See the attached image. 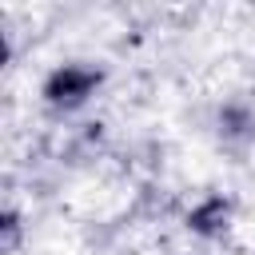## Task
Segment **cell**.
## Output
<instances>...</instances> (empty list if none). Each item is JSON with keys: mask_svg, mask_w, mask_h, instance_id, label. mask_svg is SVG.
Wrapping results in <instances>:
<instances>
[{"mask_svg": "<svg viewBox=\"0 0 255 255\" xmlns=\"http://www.w3.org/2000/svg\"><path fill=\"white\" fill-rule=\"evenodd\" d=\"M231 223H235V199H231L227 191H207V195H199V199L187 207V215H183L187 235H195V239H203V243L223 239V235L231 231Z\"/></svg>", "mask_w": 255, "mask_h": 255, "instance_id": "cell-2", "label": "cell"}, {"mask_svg": "<svg viewBox=\"0 0 255 255\" xmlns=\"http://www.w3.org/2000/svg\"><path fill=\"white\" fill-rule=\"evenodd\" d=\"M20 243H24V215L20 207L4 203L0 207V255H16Z\"/></svg>", "mask_w": 255, "mask_h": 255, "instance_id": "cell-4", "label": "cell"}, {"mask_svg": "<svg viewBox=\"0 0 255 255\" xmlns=\"http://www.w3.org/2000/svg\"><path fill=\"white\" fill-rule=\"evenodd\" d=\"M104 80H108V72H104L100 64L68 60V64H56V68L44 76V84H40V100H44L48 112H56V116H72V112H80V108L104 88Z\"/></svg>", "mask_w": 255, "mask_h": 255, "instance_id": "cell-1", "label": "cell"}, {"mask_svg": "<svg viewBox=\"0 0 255 255\" xmlns=\"http://www.w3.org/2000/svg\"><path fill=\"white\" fill-rule=\"evenodd\" d=\"M215 131L227 147H251L255 143V108L247 100H223L215 112Z\"/></svg>", "mask_w": 255, "mask_h": 255, "instance_id": "cell-3", "label": "cell"}]
</instances>
